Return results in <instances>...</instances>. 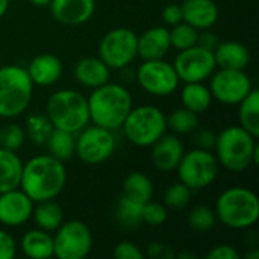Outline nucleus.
I'll use <instances>...</instances> for the list:
<instances>
[{"mask_svg":"<svg viewBox=\"0 0 259 259\" xmlns=\"http://www.w3.org/2000/svg\"><path fill=\"white\" fill-rule=\"evenodd\" d=\"M206 259H240V253L229 244H220L206 253Z\"/></svg>","mask_w":259,"mask_h":259,"instance_id":"a19ab883","label":"nucleus"},{"mask_svg":"<svg viewBox=\"0 0 259 259\" xmlns=\"http://www.w3.org/2000/svg\"><path fill=\"white\" fill-rule=\"evenodd\" d=\"M143 205L121 194L117 202V220L126 229H134L143 223Z\"/></svg>","mask_w":259,"mask_h":259,"instance_id":"c756f323","label":"nucleus"},{"mask_svg":"<svg viewBox=\"0 0 259 259\" xmlns=\"http://www.w3.org/2000/svg\"><path fill=\"white\" fill-rule=\"evenodd\" d=\"M170 35V44L176 50H185L197 44L199 30L193 26H190L185 21H181L168 30Z\"/></svg>","mask_w":259,"mask_h":259,"instance_id":"473e14b6","label":"nucleus"},{"mask_svg":"<svg viewBox=\"0 0 259 259\" xmlns=\"http://www.w3.org/2000/svg\"><path fill=\"white\" fill-rule=\"evenodd\" d=\"M171 49L168 29L162 26H155L147 29L138 36L137 55L143 61L149 59H164V56Z\"/></svg>","mask_w":259,"mask_h":259,"instance_id":"a211bd4d","label":"nucleus"},{"mask_svg":"<svg viewBox=\"0 0 259 259\" xmlns=\"http://www.w3.org/2000/svg\"><path fill=\"white\" fill-rule=\"evenodd\" d=\"M162 20L168 26H175V24L181 23L182 21V8H181V5H176V3L167 5L162 9Z\"/></svg>","mask_w":259,"mask_h":259,"instance_id":"79ce46f5","label":"nucleus"},{"mask_svg":"<svg viewBox=\"0 0 259 259\" xmlns=\"http://www.w3.org/2000/svg\"><path fill=\"white\" fill-rule=\"evenodd\" d=\"M115 150L112 131L100 126H85L76 138L74 153L87 165H99L108 161Z\"/></svg>","mask_w":259,"mask_h":259,"instance_id":"9b49d317","label":"nucleus"},{"mask_svg":"<svg viewBox=\"0 0 259 259\" xmlns=\"http://www.w3.org/2000/svg\"><path fill=\"white\" fill-rule=\"evenodd\" d=\"M246 258H247V259H258L259 258V250H258V249H255L253 252H250V253H246Z\"/></svg>","mask_w":259,"mask_h":259,"instance_id":"de8ad7c7","label":"nucleus"},{"mask_svg":"<svg viewBox=\"0 0 259 259\" xmlns=\"http://www.w3.org/2000/svg\"><path fill=\"white\" fill-rule=\"evenodd\" d=\"M46 115L53 127L77 134L90 123L88 100L74 90L55 91L47 100Z\"/></svg>","mask_w":259,"mask_h":259,"instance_id":"39448f33","label":"nucleus"},{"mask_svg":"<svg viewBox=\"0 0 259 259\" xmlns=\"http://www.w3.org/2000/svg\"><path fill=\"white\" fill-rule=\"evenodd\" d=\"M215 215L220 223L231 229H247L259 219L258 196L243 187L225 190L215 202Z\"/></svg>","mask_w":259,"mask_h":259,"instance_id":"20e7f679","label":"nucleus"},{"mask_svg":"<svg viewBox=\"0 0 259 259\" xmlns=\"http://www.w3.org/2000/svg\"><path fill=\"white\" fill-rule=\"evenodd\" d=\"M9 9V0H0V18L8 12Z\"/></svg>","mask_w":259,"mask_h":259,"instance_id":"a18cd8bd","label":"nucleus"},{"mask_svg":"<svg viewBox=\"0 0 259 259\" xmlns=\"http://www.w3.org/2000/svg\"><path fill=\"white\" fill-rule=\"evenodd\" d=\"M191 200V190L179 182H175L168 185V188L164 193V205L170 209H184Z\"/></svg>","mask_w":259,"mask_h":259,"instance_id":"f704fd0d","label":"nucleus"},{"mask_svg":"<svg viewBox=\"0 0 259 259\" xmlns=\"http://www.w3.org/2000/svg\"><path fill=\"white\" fill-rule=\"evenodd\" d=\"M212 96L208 87L203 85V82H190L185 83V87L181 91V102L182 106L196 112L202 114L209 109L212 103Z\"/></svg>","mask_w":259,"mask_h":259,"instance_id":"a878e982","label":"nucleus"},{"mask_svg":"<svg viewBox=\"0 0 259 259\" xmlns=\"http://www.w3.org/2000/svg\"><path fill=\"white\" fill-rule=\"evenodd\" d=\"M35 203L21 190L14 188L0 193V223L8 228H17L29 222Z\"/></svg>","mask_w":259,"mask_h":259,"instance_id":"2eb2a0df","label":"nucleus"},{"mask_svg":"<svg viewBox=\"0 0 259 259\" xmlns=\"http://www.w3.org/2000/svg\"><path fill=\"white\" fill-rule=\"evenodd\" d=\"M17 253V243L14 237L5 231L0 229V259H12Z\"/></svg>","mask_w":259,"mask_h":259,"instance_id":"58836bf2","label":"nucleus"},{"mask_svg":"<svg viewBox=\"0 0 259 259\" xmlns=\"http://www.w3.org/2000/svg\"><path fill=\"white\" fill-rule=\"evenodd\" d=\"M137 41L138 35L132 29H112L102 38L99 44V58L111 70H121L138 56Z\"/></svg>","mask_w":259,"mask_h":259,"instance_id":"9d476101","label":"nucleus"},{"mask_svg":"<svg viewBox=\"0 0 259 259\" xmlns=\"http://www.w3.org/2000/svg\"><path fill=\"white\" fill-rule=\"evenodd\" d=\"M175 71L179 80L190 82H205L215 71L214 52L206 50L200 46H193L185 50H179L175 58Z\"/></svg>","mask_w":259,"mask_h":259,"instance_id":"4468645a","label":"nucleus"},{"mask_svg":"<svg viewBox=\"0 0 259 259\" xmlns=\"http://www.w3.org/2000/svg\"><path fill=\"white\" fill-rule=\"evenodd\" d=\"M152 162L159 171H173L179 165L185 149L176 135L164 134L152 146Z\"/></svg>","mask_w":259,"mask_h":259,"instance_id":"f3484780","label":"nucleus"},{"mask_svg":"<svg viewBox=\"0 0 259 259\" xmlns=\"http://www.w3.org/2000/svg\"><path fill=\"white\" fill-rule=\"evenodd\" d=\"M217 223L215 211L206 205L194 206L188 214V225L196 232H208Z\"/></svg>","mask_w":259,"mask_h":259,"instance_id":"72a5a7b5","label":"nucleus"},{"mask_svg":"<svg viewBox=\"0 0 259 259\" xmlns=\"http://www.w3.org/2000/svg\"><path fill=\"white\" fill-rule=\"evenodd\" d=\"M214 59L215 65L220 68L246 70L250 62V52L240 41H220L214 50Z\"/></svg>","mask_w":259,"mask_h":259,"instance_id":"4be33fe9","label":"nucleus"},{"mask_svg":"<svg viewBox=\"0 0 259 259\" xmlns=\"http://www.w3.org/2000/svg\"><path fill=\"white\" fill-rule=\"evenodd\" d=\"M181 8L182 21L197 30L211 29L219 20V8L214 0H184Z\"/></svg>","mask_w":259,"mask_h":259,"instance_id":"6ab92c4d","label":"nucleus"},{"mask_svg":"<svg viewBox=\"0 0 259 259\" xmlns=\"http://www.w3.org/2000/svg\"><path fill=\"white\" fill-rule=\"evenodd\" d=\"M26 140V132L20 124L9 123L0 131V147L17 152Z\"/></svg>","mask_w":259,"mask_h":259,"instance_id":"c9c22d12","label":"nucleus"},{"mask_svg":"<svg viewBox=\"0 0 259 259\" xmlns=\"http://www.w3.org/2000/svg\"><path fill=\"white\" fill-rule=\"evenodd\" d=\"M137 79L140 87L156 97H165L175 93L179 85V77L175 71L173 64L164 59H149L144 61L137 71Z\"/></svg>","mask_w":259,"mask_h":259,"instance_id":"ddd939ff","label":"nucleus"},{"mask_svg":"<svg viewBox=\"0 0 259 259\" xmlns=\"http://www.w3.org/2000/svg\"><path fill=\"white\" fill-rule=\"evenodd\" d=\"M87 100L90 120L109 131L120 129L134 106L131 93L123 85L109 82L94 88Z\"/></svg>","mask_w":259,"mask_h":259,"instance_id":"f03ea898","label":"nucleus"},{"mask_svg":"<svg viewBox=\"0 0 259 259\" xmlns=\"http://www.w3.org/2000/svg\"><path fill=\"white\" fill-rule=\"evenodd\" d=\"M29 2L35 6H49L50 3V0H29Z\"/></svg>","mask_w":259,"mask_h":259,"instance_id":"49530a36","label":"nucleus"},{"mask_svg":"<svg viewBox=\"0 0 259 259\" xmlns=\"http://www.w3.org/2000/svg\"><path fill=\"white\" fill-rule=\"evenodd\" d=\"M20 247L26 256L32 259H49L53 256V237L50 232L42 229H32L27 231L21 241Z\"/></svg>","mask_w":259,"mask_h":259,"instance_id":"5701e85b","label":"nucleus"},{"mask_svg":"<svg viewBox=\"0 0 259 259\" xmlns=\"http://www.w3.org/2000/svg\"><path fill=\"white\" fill-rule=\"evenodd\" d=\"M168 211L167 206L158 202H146L143 205V223L149 226H161L167 222Z\"/></svg>","mask_w":259,"mask_h":259,"instance_id":"e433bc0d","label":"nucleus"},{"mask_svg":"<svg viewBox=\"0 0 259 259\" xmlns=\"http://www.w3.org/2000/svg\"><path fill=\"white\" fill-rule=\"evenodd\" d=\"M46 146L49 149V153L55 156L56 159L65 162L73 158L74 149H76V137L73 132H67L62 129L53 127L52 134L49 135Z\"/></svg>","mask_w":259,"mask_h":259,"instance_id":"c85d7f7f","label":"nucleus"},{"mask_svg":"<svg viewBox=\"0 0 259 259\" xmlns=\"http://www.w3.org/2000/svg\"><path fill=\"white\" fill-rule=\"evenodd\" d=\"M165 118H167V127H170L178 135L193 134L199 127V114L184 106L171 111V114Z\"/></svg>","mask_w":259,"mask_h":259,"instance_id":"7c9ffc66","label":"nucleus"},{"mask_svg":"<svg viewBox=\"0 0 259 259\" xmlns=\"http://www.w3.org/2000/svg\"><path fill=\"white\" fill-rule=\"evenodd\" d=\"M33 83L20 65H0V117L15 118L30 105Z\"/></svg>","mask_w":259,"mask_h":259,"instance_id":"423d86ee","label":"nucleus"},{"mask_svg":"<svg viewBox=\"0 0 259 259\" xmlns=\"http://www.w3.org/2000/svg\"><path fill=\"white\" fill-rule=\"evenodd\" d=\"M147 255L155 259H170L175 258V252L171 250L170 246L162 244V243H152L147 246Z\"/></svg>","mask_w":259,"mask_h":259,"instance_id":"37998d69","label":"nucleus"},{"mask_svg":"<svg viewBox=\"0 0 259 259\" xmlns=\"http://www.w3.org/2000/svg\"><path fill=\"white\" fill-rule=\"evenodd\" d=\"M111 68L100 59L94 56L82 58L74 65V77L76 80L87 88H97L109 82Z\"/></svg>","mask_w":259,"mask_h":259,"instance_id":"412c9836","label":"nucleus"},{"mask_svg":"<svg viewBox=\"0 0 259 259\" xmlns=\"http://www.w3.org/2000/svg\"><path fill=\"white\" fill-rule=\"evenodd\" d=\"M33 85L50 87L56 83L62 76V62L52 53L36 55L26 68Z\"/></svg>","mask_w":259,"mask_h":259,"instance_id":"aec40b11","label":"nucleus"},{"mask_svg":"<svg viewBox=\"0 0 259 259\" xmlns=\"http://www.w3.org/2000/svg\"><path fill=\"white\" fill-rule=\"evenodd\" d=\"M238 118L240 126L252 134L255 138L259 137V91L252 88V91L238 103Z\"/></svg>","mask_w":259,"mask_h":259,"instance_id":"cd10ccee","label":"nucleus"},{"mask_svg":"<svg viewBox=\"0 0 259 259\" xmlns=\"http://www.w3.org/2000/svg\"><path fill=\"white\" fill-rule=\"evenodd\" d=\"M49 6L56 21L65 26H79L93 17L96 0H50Z\"/></svg>","mask_w":259,"mask_h":259,"instance_id":"dca6fc26","label":"nucleus"},{"mask_svg":"<svg viewBox=\"0 0 259 259\" xmlns=\"http://www.w3.org/2000/svg\"><path fill=\"white\" fill-rule=\"evenodd\" d=\"M215 140H217V134H214L212 131L208 129H196L194 131V144L197 149H205V150H211L215 146Z\"/></svg>","mask_w":259,"mask_h":259,"instance_id":"ea45409f","label":"nucleus"},{"mask_svg":"<svg viewBox=\"0 0 259 259\" xmlns=\"http://www.w3.org/2000/svg\"><path fill=\"white\" fill-rule=\"evenodd\" d=\"M53 235V256L59 259L87 258L93 247V234L80 220L64 222Z\"/></svg>","mask_w":259,"mask_h":259,"instance_id":"1a4fd4ad","label":"nucleus"},{"mask_svg":"<svg viewBox=\"0 0 259 259\" xmlns=\"http://www.w3.org/2000/svg\"><path fill=\"white\" fill-rule=\"evenodd\" d=\"M114 258L117 259H144L146 255L141 252V249L134 244L132 241H120L112 252Z\"/></svg>","mask_w":259,"mask_h":259,"instance_id":"4c0bfd02","label":"nucleus"},{"mask_svg":"<svg viewBox=\"0 0 259 259\" xmlns=\"http://www.w3.org/2000/svg\"><path fill=\"white\" fill-rule=\"evenodd\" d=\"M0 131H2V127H0Z\"/></svg>","mask_w":259,"mask_h":259,"instance_id":"09e8293b","label":"nucleus"},{"mask_svg":"<svg viewBox=\"0 0 259 259\" xmlns=\"http://www.w3.org/2000/svg\"><path fill=\"white\" fill-rule=\"evenodd\" d=\"M23 161L17 152L0 147V193L20 188Z\"/></svg>","mask_w":259,"mask_h":259,"instance_id":"b1692460","label":"nucleus"},{"mask_svg":"<svg viewBox=\"0 0 259 259\" xmlns=\"http://www.w3.org/2000/svg\"><path fill=\"white\" fill-rule=\"evenodd\" d=\"M53 131V124L49 120V117L46 114H30L26 120V137H29L30 141H33L35 144H46L49 135Z\"/></svg>","mask_w":259,"mask_h":259,"instance_id":"2f4dec72","label":"nucleus"},{"mask_svg":"<svg viewBox=\"0 0 259 259\" xmlns=\"http://www.w3.org/2000/svg\"><path fill=\"white\" fill-rule=\"evenodd\" d=\"M67 184L65 164L50 153L36 155L23 164L20 188L33 203L56 199Z\"/></svg>","mask_w":259,"mask_h":259,"instance_id":"f257e3e1","label":"nucleus"},{"mask_svg":"<svg viewBox=\"0 0 259 259\" xmlns=\"http://www.w3.org/2000/svg\"><path fill=\"white\" fill-rule=\"evenodd\" d=\"M219 167L220 164L211 150L196 147L184 153L176 170L182 184L191 191H200L208 188L217 179Z\"/></svg>","mask_w":259,"mask_h":259,"instance_id":"6e6552de","label":"nucleus"},{"mask_svg":"<svg viewBox=\"0 0 259 259\" xmlns=\"http://www.w3.org/2000/svg\"><path fill=\"white\" fill-rule=\"evenodd\" d=\"M123 196L140 203H146L153 197V182L147 175L132 171L123 181Z\"/></svg>","mask_w":259,"mask_h":259,"instance_id":"bb28decb","label":"nucleus"},{"mask_svg":"<svg viewBox=\"0 0 259 259\" xmlns=\"http://www.w3.org/2000/svg\"><path fill=\"white\" fill-rule=\"evenodd\" d=\"M214 149L219 164L229 171L240 173L259 164L256 138L241 126H229L217 134Z\"/></svg>","mask_w":259,"mask_h":259,"instance_id":"7ed1b4c3","label":"nucleus"},{"mask_svg":"<svg viewBox=\"0 0 259 259\" xmlns=\"http://www.w3.org/2000/svg\"><path fill=\"white\" fill-rule=\"evenodd\" d=\"M32 217L36 228L46 232H55L64 223V211L55 199L38 202L36 206H33Z\"/></svg>","mask_w":259,"mask_h":259,"instance_id":"393cba45","label":"nucleus"},{"mask_svg":"<svg viewBox=\"0 0 259 259\" xmlns=\"http://www.w3.org/2000/svg\"><path fill=\"white\" fill-rule=\"evenodd\" d=\"M252 80L246 70H228L220 68L211 74L209 91L212 99L217 102L234 106L238 105L250 91H252Z\"/></svg>","mask_w":259,"mask_h":259,"instance_id":"f8f14e48","label":"nucleus"},{"mask_svg":"<svg viewBox=\"0 0 259 259\" xmlns=\"http://www.w3.org/2000/svg\"><path fill=\"white\" fill-rule=\"evenodd\" d=\"M219 42H220L219 36H217L214 32L208 30V29H205V30H203L202 33H199V36H197V46H200V47H203V49H206V50H211V52L215 50V47L219 46Z\"/></svg>","mask_w":259,"mask_h":259,"instance_id":"c03bdc74","label":"nucleus"},{"mask_svg":"<svg viewBox=\"0 0 259 259\" xmlns=\"http://www.w3.org/2000/svg\"><path fill=\"white\" fill-rule=\"evenodd\" d=\"M123 131L126 138L138 147H150L167 131L165 114L152 105H143L131 109L127 114Z\"/></svg>","mask_w":259,"mask_h":259,"instance_id":"0eeeda50","label":"nucleus"}]
</instances>
